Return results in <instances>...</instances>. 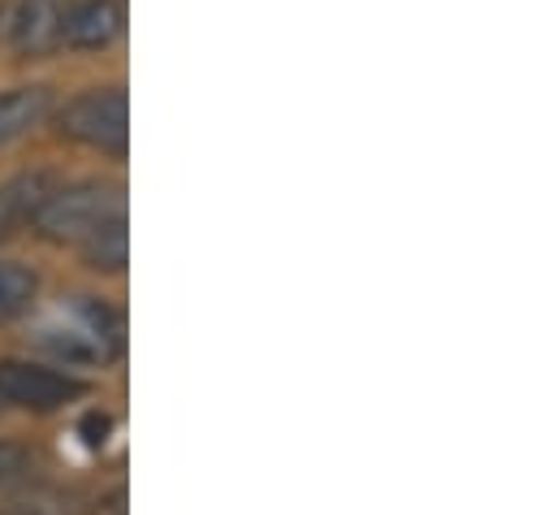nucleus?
<instances>
[{"instance_id": "4", "label": "nucleus", "mask_w": 558, "mask_h": 515, "mask_svg": "<svg viewBox=\"0 0 558 515\" xmlns=\"http://www.w3.org/2000/svg\"><path fill=\"white\" fill-rule=\"evenodd\" d=\"M65 13H70V0H17V9H13V17H9L13 52H17L22 61L52 57V52L61 48Z\"/></svg>"}, {"instance_id": "8", "label": "nucleus", "mask_w": 558, "mask_h": 515, "mask_svg": "<svg viewBox=\"0 0 558 515\" xmlns=\"http://www.w3.org/2000/svg\"><path fill=\"white\" fill-rule=\"evenodd\" d=\"M83 256L96 273H122L126 260H131V235H126V217H113L105 221L87 243H83Z\"/></svg>"}, {"instance_id": "1", "label": "nucleus", "mask_w": 558, "mask_h": 515, "mask_svg": "<svg viewBox=\"0 0 558 515\" xmlns=\"http://www.w3.org/2000/svg\"><path fill=\"white\" fill-rule=\"evenodd\" d=\"M113 217H126V191H122V182L87 178V182L52 187L44 195V204L35 208L31 226L48 243H87Z\"/></svg>"}, {"instance_id": "6", "label": "nucleus", "mask_w": 558, "mask_h": 515, "mask_svg": "<svg viewBox=\"0 0 558 515\" xmlns=\"http://www.w3.org/2000/svg\"><path fill=\"white\" fill-rule=\"evenodd\" d=\"M57 109L52 87H9L0 92V147L31 134L35 127H44Z\"/></svg>"}, {"instance_id": "9", "label": "nucleus", "mask_w": 558, "mask_h": 515, "mask_svg": "<svg viewBox=\"0 0 558 515\" xmlns=\"http://www.w3.org/2000/svg\"><path fill=\"white\" fill-rule=\"evenodd\" d=\"M35 299H39V277L26 264H0V325L26 316Z\"/></svg>"}, {"instance_id": "5", "label": "nucleus", "mask_w": 558, "mask_h": 515, "mask_svg": "<svg viewBox=\"0 0 558 515\" xmlns=\"http://www.w3.org/2000/svg\"><path fill=\"white\" fill-rule=\"evenodd\" d=\"M122 26H126V13L118 0H70L61 44L83 48V52H100L122 35Z\"/></svg>"}, {"instance_id": "3", "label": "nucleus", "mask_w": 558, "mask_h": 515, "mask_svg": "<svg viewBox=\"0 0 558 515\" xmlns=\"http://www.w3.org/2000/svg\"><path fill=\"white\" fill-rule=\"evenodd\" d=\"M87 382L44 369V364H26V360H4L0 364V403L22 407V411H61L65 403L83 398Z\"/></svg>"}, {"instance_id": "7", "label": "nucleus", "mask_w": 558, "mask_h": 515, "mask_svg": "<svg viewBox=\"0 0 558 515\" xmlns=\"http://www.w3.org/2000/svg\"><path fill=\"white\" fill-rule=\"evenodd\" d=\"M48 191H52V182H48V173H39V169L0 182V243L13 239V235L35 217V208L44 204Z\"/></svg>"}, {"instance_id": "11", "label": "nucleus", "mask_w": 558, "mask_h": 515, "mask_svg": "<svg viewBox=\"0 0 558 515\" xmlns=\"http://www.w3.org/2000/svg\"><path fill=\"white\" fill-rule=\"evenodd\" d=\"M109 433H113V420H109L105 411H92V416L83 420V438H87V446H105Z\"/></svg>"}, {"instance_id": "2", "label": "nucleus", "mask_w": 558, "mask_h": 515, "mask_svg": "<svg viewBox=\"0 0 558 515\" xmlns=\"http://www.w3.org/2000/svg\"><path fill=\"white\" fill-rule=\"evenodd\" d=\"M126 87H87L78 92L61 113H57V130L83 147H96L113 160L126 156L131 147V113H126Z\"/></svg>"}, {"instance_id": "10", "label": "nucleus", "mask_w": 558, "mask_h": 515, "mask_svg": "<svg viewBox=\"0 0 558 515\" xmlns=\"http://www.w3.org/2000/svg\"><path fill=\"white\" fill-rule=\"evenodd\" d=\"M26 468H31V451L17 446V442H0V490L13 486V481H22Z\"/></svg>"}]
</instances>
